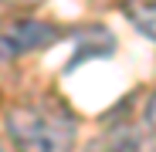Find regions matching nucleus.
<instances>
[{
    "label": "nucleus",
    "instance_id": "f257e3e1",
    "mask_svg": "<svg viewBox=\"0 0 156 152\" xmlns=\"http://www.w3.org/2000/svg\"><path fill=\"white\" fill-rule=\"evenodd\" d=\"M75 118L58 101H27L7 108V132L24 152H71Z\"/></svg>",
    "mask_w": 156,
    "mask_h": 152
},
{
    "label": "nucleus",
    "instance_id": "f03ea898",
    "mask_svg": "<svg viewBox=\"0 0 156 152\" xmlns=\"http://www.w3.org/2000/svg\"><path fill=\"white\" fill-rule=\"evenodd\" d=\"M61 27L48 20H14L7 27H0V61H10L20 54H31V51H41L48 44L61 41Z\"/></svg>",
    "mask_w": 156,
    "mask_h": 152
},
{
    "label": "nucleus",
    "instance_id": "7ed1b4c3",
    "mask_svg": "<svg viewBox=\"0 0 156 152\" xmlns=\"http://www.w3.org/2000/svg\"><path fill=\"white\" fill-rule=\"evenodd\" d=\"M112 47H115V41H112L109 31H102V27H85V31H82V44H78V54L68 61V68L82 64V61H88V58H109Z\"/></svg>",
    "mask_w": 156,
    "mask_h": 152
},
{
    "label": "nucleus",
    "instance_id": "20e7f679",
    "mask_svg": "<svg viewBox=\"0 0 156 152\" xmlns=\"http://www.w3.org/2000/svg\"><path fill=\"white\" fill-rule=\"evenodd\" d=\"M126 17L136 24L139 34L156 41V0H129L126 4Z\"/></svg>",
    "mask_w": 156,
    "mask_h": 152
},
{
    "label": "nucleus",
    "instance_id": "39448f33",
    "mask_svg": "<svg viewBox=\"0 0 156 152\" xmlns=\"http://www.w3.org/2000/svg\"><path fill=\"white\" fill-rule=\"evenodd\" d=\"M146 125H149V129L156 132V91L146 98Z\"/></svg>",
    "mask_w": 156,
    "mask_h": 152
},
{
    "label": "nucleus",
    "instance_id": "423d86ee",
    "mask_svg": "<svg viewBox=\"0 0 156 152\" xmlns=\"http://www.w3.org/2000/svg\"><path fill=\"white\" fill-rule=\"evenodd\" d=\"M0 152H7V149H4V139H0Z\"/></svg>",
    "mask_w": 156,
    "mask_h": 152
}]
</instances>
